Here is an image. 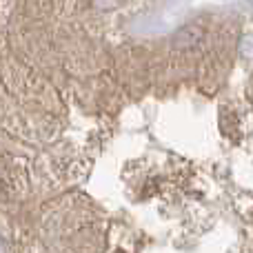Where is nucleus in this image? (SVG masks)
<instances>
[]
</instances>
